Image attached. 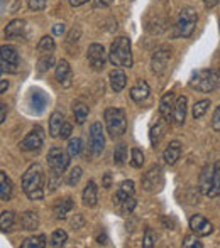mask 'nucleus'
Here are the masks:
<instances>
[{
  "instance_id": "f257e3e1",
  "label": "nucleus",
  "mask_w": 220,
  "mask_h": 248,
  "mask_svg": "<svg viewBox=\"0 0 220 248\" xmlns=\"http://www.w3.org/2000/svg\"><path fill=\"white\" fill-rule=\"evenodd\" d=\"M44 183H46L44 167L41 166V164H33L22 176L24 194H26L31 201H39V199H43L44 194H46Z\"/></svg>"
},
{
  "instance_id": "f03ea898",
  "label": "nucleus",
  "mask_w": 220,
  "mask_h": 248,
  "mask_svg": "<svg viewBox=\"0 0 220 248\" xmlns=\"http://www.w3.org/2000/svg\"><path fill=\"white\" fill-rule=\"evenodd\" d=\"M191 90L200 93H212L220 86V69H198L190 76L188 81Z\"/></svg>"
},
{
  "instance_id": "7ed1b4c3",
  "label": "nucleus",
  "mask_w": 220,
  "mask_h": 248,
  "mask_svg": "<svg viewBox=\"0 0 220 248\" xmlns=\"http://www.w3.org/2000/svg\"><path fill=\"white\" fill-rule=\"evenodd\" d=\"M109 61L117 68H131L132 66V46L131 39L125 36L115 37L109 51Z\"/></svg>"
},
{
  "instance_id": "20e7f679",
  "label": "nucleus",
  "mask_w": 220,
  "mask_h": 248,
  "mask_svg": "<svg viewBox=\"0 0 220 248\" xmlns=\"http://www.w3.org/2000/svg\"><path fill=\"white\" fill-rule=\"evenodd\" d=\"M103 118H105V127L110 139L115 140V139H120L125 134L127 118H125L124 110H120V108H107L105 113H103Z\"/></svg>"
},
{
  "instance_id": "39448f33",
  "label": "nucleus",
  "mask_w": 220,
  "mask_h": 248,
  "mask_svg": "<svg viewBox=\"0 0 220 248\" xmlns=\"http://www.w3.org/2000/svg\"><path fill=\"white\" fill-rule=\"evenodd\" d=\"M198 22V14L193 7H183L180 10V16H178L176 20V36L178 37H183V39H188V37L193 34L195 27H197Z\"/></svg>"
},
{
  "instance_id": "423d86ee",
  "label": "nucleus",
  "mask_w": 220,
  "mask_h": 248,
  "mask_svg": "<svg viewBox=\"0 0 220 248\" xmlns=\"http://www.w3.org/2000/svg\"><path fill=\"white\" fill-rule=\"evenodd\" d=\"M69 159H71V155H69L68 152H65L63 149L51 147V150L48 152V166H50L51 172H56L61 176V174L68 169Z\"/></svg>"
},
{
  "instance_id": "0eeeda50",
  "label": "nucleus",
  "mask_w": 220,
  "mask_h": 248,
  "mask_svg": "<svg viewBox=\"0 0 220 248\" xmlns=\"http://www.w3.org/2000/svg\"><path fill=\"white\" fill-rule=\"evenodd\" d=\"M105 149V135H103V127L100 122H95L90 127V139H88V150L93 157L102 155Z\"/></svg>"
},
{
  "instance_id": "6e6552de",
  "label": "nucleus",
  "mask_w": 220,
  "mask_h": 248,
  "mask_svg": "<svg viewBox=\"0 0 220 248\" xmlns=\"http://www.w3.org/2000/svg\"><path fill=\"white\" fill-rule=\"evenodd\" d=\"M20 58L19 52L14 46H2V54H0V66H2V73H17L19 71Z\"/></svg>"
},
{
  "instance_id": "1a4fd4ad",
  "label": "nucleus",
  "mask_w": 220,
  "mask_h": 248,
  "mask_svg": "<svg viewBox=\"0 0 220 248\" xmlns=\"http://www.w3.org/2000/svg\"><path fill=\"white\" fill-rule=\"evenodd\" d=\"M43 144H44V130H43V127L36 125V127L22 139L19 147L20 150H24V152H39Z\"/></svg>"
},
{
  "instance_id": "9d476101",
  "label": "nucleus",
  "mask_w": 220,
  "mask_h": 248,
  "mask_svg": "<svg viewBox=\"0 0 220 248\" xmlns=\"http://www.w3.org/2000/svg\"><path fill=\"white\" fill-rule=\"evenodd\" d=\"M169 59H171V47L169 46L158 47L151 59V71L154 73L156 76L165 75L168 64H169Z\"/></svg>"
},
{
  "instance_id": "9b49d317",
  "label": "nucleus",
  "mask_w": 220,
  "mask_h": 248,
  "mask_svg": "<svg viewBox=\"0 0 220 248\" xmlns=\"http://www.w3.org/2000/svg\"><path fill=\"white\" fill-rule=\"evenodd\" d=\"M107 54H109V52H105V47H103L102 44H97V43L90 44L86 58H88V62L93 71H102L107 61Z\"/></svg>"
},
{
  "instance_id": "f8f14e48",
  "label": "nucleus",
  "mask_w": 220,
  "mask_h": 248,
  "mask_svg": "<svg viewBox=\"0 0 220 248\" xmlns=\"http://www.w3.org/2000/svg\"><path fill=\"white\" fill-rule=\"evenodd\" d=\"M190 230L197 236H208L212 232H214V225H212L205 216L193 215L190 218Z\"/></svg>"
},
{
  "instance_id": "ddd939ff",
  "label": "nucleus",
  "mask_w": 220,
  "mask_h": 248,
  "mask_svg": "<svg viewBox=\"0 0 220 248\" xmlns=\"http://www.w3.org/2000/svg\"><path fill=\"white\" fill-rule=\"evenodd\" d=\"M163 184V169L159 166H152L142 177V187L146 191H152Z\"/></svg>"
},
{
  "instance_id": "4468645a",
  "label": "nucleus",
  "mask_w": 220,
  "mask_h": 248,
  "mask_svg": "<svg viewBox=\"0 0 220 248\" xmlns=\"http://www.w3.org/2000/svg\"><path fill=\"white\" fill-rule=\"evenodd\" d=\"M56 79H58V83L63 86V88H69V86H71L73 69L66 59H61V61L56 64Z\"/></svg>"
},
{
  "instance_id": "2eb2a0df",
  "label": "nucleus",
  "mask_w": 220,
  "mask_h": 248,
  "mask_svg": "<svg viewBox=\"0 0 220 248\" xmlns=\"http://www.w3.org/2000/svg\"><path fill=\"white\" fill-rule=\"evenodd\" d=\"M168 124L169 122L166 120V118H158L156 120V124L151 127V130H149V142H151V145L152 147H158L159 145V142L163 140V137H165V134H166V128H168Z\"/></svg>"
},
{
  "instance_id": "dca6fc26",
  "label": "nucleus",
  "mask_w": 220,
  "mask_h": 248,
  "mask_svg": "<svg viewBox=\"0 0 220 248\" xmlns=\"http://www.w3.org/2000/svg\"><path fill=\"white\" fill-rule=\"evenodd\" d=\"M174 103H176V96H174L173 92L165 93L161 101H159V115H161L163 118H166L168 122L173 120Z\"/></svg>"
},
{
  "instance_id": "f3484780",
  "label": "nucleus",
  "mask_w": 220,
  "mask_h": 248,
  "mask_svg": "<svg viewBox=\"0 0 220 248\" xmlns=\"http://www.w3.org/2000/svg\"><path fill=\"white\" fill-rule=\"evenodd\" d=\"M186 110H188V98L186 96H178L176 103H174V111H173V124L181 127L185 125V118H186Z\"/></svg>"
},
{
  "instance_id": "a211bd4d",
  "label": "nucleus",
  "mask_w": 220,
  "mask_h": 248,
  "mask_svg": "<svg viewBox=\"0 0 220 248\" xmlns=\"http://www.w3.org/2000/svg\"><path fill=\"white\" fill-rule=\"evenodd\" d=\"M82 201L86 208H95L97 202H99V187L93 181H88V184L85 186L82 193Z\"/></svg>"
},
{
  "instance_id": "6ab92c4d",
  "label": "nucleus",
  "mask_w": 220,
  "mask_h": 248,
  "mask_svg": "<svg viewBox=\"0 0 220 248\" xmlns=\"http://www.w3.org/2000/svg\"><path fill=\"white\" fill-rule=\"evenodd\" d=\"M109 81H110V88L115 93H120L125 88V85H127V75H125L122 68H115L110 71Z\"/></svg>"
},
{
  "instance_id": "aec40b11",
  "label": "nucleus",
  "mask_w": 220,
  "mask_h": 248,
  "mask_svg": "<svg viewBox=\"0 0 220 248\" xmlns=\"http://www.w3.org/2000/svg\"><path fill=\"white\" fill-rule=\"evenodd\" d=\"M149 93H151V88H149L148 81L137 79L135 85L131 88V98H132V101H135V103H142L144 100H148Z\"/></svg>"
},
{
  "instance_id": "412c9836",
  "label": "nucleus",
  "mask_w": 220,
  "mask_h": 248,
  "mask_svg": "<svg viewBox=\"0 0 220 248\" xmlns=\"http://www.w3.org/2000/svg\"><path fill=\"white\" fill-rule=\"evenodd\" d=\"M134 193H135V184H134V181H131V179L124 181V183L118 184L117 193H115V196H114V201L118 202V204H122V202L127 201L129 198L134 196Z\"/></svg>"
},
{
  "instance_id": "4be33fe9",
  "label": "nucleus",
  "mask_w": 220,
  "mask_h": 248,
  "mask_svg": "<svg viewBox=\"0 0 220 248\" xmlns=\"http://www.w3.org/2000/svg\"><path fill=\"white\" fill-rule=\"evenodd\" d=\"M212 183H214V167L205 166L200 172V177H198V189H200V193H203L207 196L212 187Z\"/></svg>"
},
{
  "instance_id": "5701e85b",
  "label": "nucleus",
  "mask_w": 220,
  "mask_h": 248,
  "mask_svg": "<svg viewBox=\"0 0 220 248\" xmlns=\"http://www.w3.org/2000/svg\"><path fill=\"white\" fill-rule=\"evenodd\" d=\"M181 157V144L178 140L169 142V145L166 147V150L163 152V159L168 166H174V164L180 160Z\"/></svg>"
},
{
  "instance_id": "b1692460",
  "label": "nucleus",
  "mask_w": 220,
  "mask_h": 248,
  "mask_svg": "<svg viewBox=\"0 0 220 248\" xmlns=\"http://www.w3.org/2000/svg\"><path fill=\"white\" fill-rule=\"evenodd\" d=\"M73 206H75V202H73L71 198H63V199H59V201H56V204L53 208L54 218L56 219H65L66 216L71 213Z\"/></svg>"
},
{
  "instance_id": "393cba45",
  "label": "nucleus",
  "mask_w": 220,
  "mask_h": 248,
  "mask_svg": "<svg viewBox=\"0 0 220 248\" xmlns=\"http://www.w3.org/2000/svg\"><path fill=\"white\" fill-rule=\"evenodd\" d=\"M26 31V22L20 19H16L5 27V37L7 39H20Z\"/></svg>"
},
{
  "instance_id": "a878e982",
  "label": "nucleus",
  "mask_w": 220,
  "mask_h": 248,
  "mask_svg": "<svg viewBox=\"0 0 220 248\" xmlns=\"http://www.w3.org/2000/svg\"><path fill=\"white\" fill-rule=\"evenodd\" d=\"M65 115L61 113V111H53L50 117V135L51 137H59V134H61V128L63 125H65Z\"/></svg>"
},
{
  "instance_id": "bb28decb",
  "label": "nucleus",
  "mask_w": 220,
  "mask_h": 248,
  "mask_svg": "<svg viewBox=\"0 0 220 248\" xmlns=\"http://www.w3.org/2000/svg\"><path fill=\"white\" fill-rule=\"evenodd\" d=\"M20 225H22V228L27 230V232H36V230L39 228V216H37V213L26 211L20 216Z\"/></svg>"
},
{
  "instance_id": "cd10ccee",
  "label": "nucleus",
  "mask_w": 220,
  "mask_h": 248,
  "mask_svg": "<svg viewBox=\"0 0 220 248\" xmlns=\"http://www.w3.org/2000/svg\"><path fill=\"white\" fill-rule=\"evenodd\" d=\"M12 181H10V177L7 176L5 172H0V199L2 201H9L10 198H12Z\"/></svg>"
},
{
  "instance_id": "c85d7f7f",
  "label": "nucleus",
  "mask_w": 220,
  "mask_h": 248,
  "mask_svg": "<svg viewBox=\"0 0 220 248\" xmlns=\"http://www.w3.org/2000/svg\"><path fill=\"white\" fill-rule=\"evenodd\" d=\"M88 113H90V108L88 105L82 103V101H75L73 103V115H75V120L78 125H83L88 118Z\"/></svg>"
},
{
  "instance_id": "c756f323",
  "label": "nucleus",
  "mask_w": 220,
  "mask_h": 248,
  "mask_svg": "<svg viewBox=\"0 0 220 248\" xmlns=\"http://www.w3.org/2000/svg\"><path fill=\"white\" fill-rule=\"evenodd\" d=\"M208 198H217L220 196V160H217L214 166V183H212V187L207 194Z\"/></svg>"
},
{
  "instance_id": "7c9ffc66",
  "label": "nucleus",
  "mask_w": 220,
  "mask_h": 248,
  "mask_svg": "<svg viewBox=\"0 0 220 248\" xmlns=\"http://www.w3.org/2000/svg\"><path fill=\"white\" fill-rule=\"evenodd\" d=\"M46 235H34L22 242V248H44L46 247Z\"/></svg>"
},
{
  "instance_id": "2f4dec72",
  "label": "nucleus",
  "mask_w": 220,
  "mask_h": 248,
  "mask_svg": "<svg viewBox=\"0 0 220 248\" xmlns=\"http://www.w3.org/2000/svg\"><path fill=\"white\" fill-rule=\"evenodd\" d=\"M56 49V43L51 36H44L41 37L39 44H37V52L39 54H50V52H54Z\"/></svg>"
},
{
  "instance_id": "473e14b6",
  "label": "nucleus",
  "mask_w": 220,
  "mask_h": 248,
  "mask_svg": "<svg viewBox=\"0 0 220 248\" xmlns=\"http://www.w3.org/2000/svg\"><path fill=\"white\" fill-rule=\"evenodd\" d=\"M54 64V54H39V61H37V71L39 73H46L48 69H51Z\"/></svg>"
},
{
  "instance_id": "72a5a7b5",
  "label": "nucleus",
  "mask_w": 220,
  "mask_h": 248,
  "mask_svg": "<svg viewBox=\"0 0 220 248\" xmlns=\"http://www.w3.org/2000/svg\"><path fill=\"white\" fill-rule=\"evenodd\" d=\"M14 221H16V215L12 211H3L2 216H0V228H2V232H10V228L14 226Z\"/></svg>"
},
{
  "instance_id": "f704fd0d",
  "label": "nucleus",
  "mask_w": 220,
  "mask_h": 248,
  "mask_svg": "<svg viewBox=\"0 0 220 248\" xmlns=\"http://www.w3.org/2000/svg\"><path fill=\"white\" fill-rule=\"evenodd\" d=\"M127 160V145L118 144L114 150V164L115 166H124Z\"/></svg>"
},
{
  "instance_id": "c9c22d12",
  "label": "nucleus",
  "mask_w": 220,
  "mask_h": 248,
  "mask_svg": "<svg viewBox=\"0 0 220 248\" xmlns=\"http://www.w3.org/2000/svg\"><path fill=\"white\" fill-rule=\"evenodd\" d=\"M66 240H68V233L65 232V230H56L53 232V235H51L50 238V245L58 248V247H63L66 243Z\"/></svg>"
},
{
  "instance_id": "e433bc0d",
  "label": "nucleus",
  "mask_w": 220,
  "mask_h": 248,
  "mask_svg": "<svg viewBox=\"0 0 220 248\" xmlns=\"http://www.w3.org/2000/svg\"><path fill=\"white\" fill-rule=\"evenodd\" d=\"M208 107H210V100H200L197 101V103L193 105V111H191V115H193L195 120H198V118H202L205 113H207Z\"/></svg>"
},
{
  "instance_id": "4c0bfd02",
  "label": "nucleus",
  "mask_w": 220,
  "mask_h": 248,
  "mask_svg": "<svg viewBox=\"0 0 220 248\" xmlns=\"http://www.w3.org/2000/svg\"><path fill=\"white\" fill-rule=\"evenodd\" d=\"M82 174H83L82 167H73V169L69 170L68 177H66V184L71 186V187H75L76 184L80 183V179H82Z\"/></svg>"
},
{
  "instance_id": "58836bf2",
  "label": "nucleus",
  "mask_w": 220,
  "mask_h": 248,
  "mask_svg": "<svg viewBox=\"0 0 220 248\" xmlns=\"http://www.w3.org/2000/svg\"><path fill=\"white\" fill-rule=\"evenodd\" d=\"M142 164H144V154L139 149H132L131 150V166L134 169H141Z\"/></svg>"
},
{
  "instance_id": "ea45409f",
  "label": "nucleus",
  "mask_w": 220,
  "mask_h": 248,
  "mask_svg": "<svg viewBox=\"0 0 220 248\" xmlns=\"http://www.w3.org/2000/svg\"><path fill=\"white\" fill-rule=\"evenodd\" d=\"M82 139L80 137H75V139H69V142H68V147H66V150H68V154L71 157H76L80 152H82Z\"/></svg>"
},
{
  "instance_id": "a19ab883",
  "label": "nucleus",
  "mask_w": 220,
  "mask_h": 248,
  "mask_svg": "<svg viewBox=\"0 0 220 248\" xmlns=\"http://www.w3.org/2000/svg\"><path fill=\"white\" fill-rule=\"evenodd\" d=\"M181 247L183 248H203V243L200 242V240L197 238V235H188L185 236L183 243H181Z\"/></svg>"
},
{
  "instance_id": "79ce46f5",
  "label": "nucleus",
  "mask_w": 220,
  "mask_h": 248,
  "mask_svg": "<svg viewBox=\"0 0 220 248\" xmlns=\"http://www.w3.org/2000/svg\"><path fill=\"white\" fill-rule=\"evenodd\" d=\"M154 245H156V235L152 233L151 228H146L144 240H142V247H144V248H152Z\"/></svg>"
},
{
  "instance_id": "37998d69",
  "label": "nucleus",
  "mask_w": 220,
  "mask_h": 248,
  "mask_svg": "<svg viewBox=\"0 0 220 248\" xmlns=\"http://www.w3.org/2000/svg\"><path fill=\"white\" fill-rule=\"evenodd\" d=\"M46 3H48V0H27V5H29V9L34 10V12L44 10L46 9Z\"/></svg>"
},
{
  "instance_id": "c03bdc74",
  "label": "nucleus",
  "mask_w": 220,
  "mask_h": 248,
  "mask_svg": "<svg viewBox=\"0 0 220 248\" xmlns=\"http://www.w3.org/2000/svg\"><path fill=\"white\" fill-rule=\"evenodd\" d=\"M212 128H214L215 132H220V105L215 108L214 117H212Z\"/></svg>"
},
{
  "instance_id": "a18cd8bd",
  "label": "nucleus",
  "mask_w": 220,
  "mask_h": 248,
  "mask_svg": "<svg viewBox=\"0 0 220 248\" xmlns=\"http://www.w3.org/2000/svg\"><path fill=\"white\" fill-rule=\"evenodd\" d=\"M134 208H135V199H134V196L129 198L127 201L122 202V211H124V213H131Z\"/></svg>"
},
{
  "instance_id": "49530a36",
  "label": "nucleus",
  "mask_w": 220,
  "mask_h": 248,
  "mask_svg": "<svg viewBox=\"0 0 220 248\" xmlns=\"http://www.w3.org/2000/svg\"><path fill=\"white\" fill-rule=\"evenodd\" d=\"M80 34H82V31H80V27H73L71 32H69V36H68V44L76 43V41H78V37H80Z\"/></svg>"
},
{
  "instance_id": "de8ad7c7",
  "label": "nucleus",
  "mask_w": 220,
  "mask_h": 248,
  "mask_svg": "<svg viewBox=\"0 0 220 248\" xmlns=\"http://www.w3.org/2000/svg\"><path fill=\"white\" fill-rule=\"evenodd\" d=\"M71 130H73L71 125H69L68 122H65V125H63L61 134H59V137H61V139H69V135H71Z\"/></svg>"
},
{
  "instance_id": "09e8293b",
  "label": "nucleus",
  "mask_w": 220,
  "mask_h": 248,
  "mask_svg": "<svg viewBox=\"0 0 220 248\" xmlns=\"http://www.w3.org/2000/svg\"><path fill=\"white\" fill-rule=\"evenodd\" d=\"M65 31H66V26L63 22H58V24H54V26H53V34H54V36H63V34H65Z\"/></svg>"
},
{
  "instance_id": "8fccbe9b",
  "label": "nucleus",
  "mask_w": 220,
  "mask_h": 248,
  "mask_svg": "<svg viewBox=\"0 0 220 248\" xmlns=\"http://www.w3.org/2000/svg\"><path fill=\"white\" fill-rule=\"evenodd\" d=\"M112 3H114V0H95V7H102V9L112 5Z\"/></svg>"
},
{
  "instance_id": "3c124183",
  "label": "nucleus",
  "mask_w": 220,
  "mask_h": 248,
  "mask_svg": "<svg viewBox=\"0 0 220 248\" xmlns=\"http://www.w3.org/2000/svg\"><path fill=\"white\" fill-rule=\"evenodd\" d=\"M219 2H220V0H203V3H205V7H207V9H214Z\"/></svg>"
},
{
  "instance_id": "603ef678",
  "label": "nucleus",
  "mask_w": 220,
  "mask_h": 248,
  "mask_svg": "<svg viewBox=\"0 0 220 248\" xmlns=\"http://www.w3.org/2000/svg\"><path fill=\"white\" fill-rule=\"evenodd\" d=\"M68 2H69V5H71V7H82L83 3H86L88 0H68Z\"/></svg>"
},
{
  "instance_id": "864d4df0",
  "label": "nucleus",
  "mask_w": 220,
  "mask_h": 248,
  "mask_svg": "<svg viewBox=\"0 0 220 248\" xmlns=\"http://www.w3.org/2000/svg\"><path fill=\"white\" fill-rule=\"evenodd\" d=\"M103 187L109 189L110 187V172H105V179H103Z\"/></svg>"
},
{
  "instance_id": "5fc2aeb1",
  "label": "nucleus",
  "mask_w": 220,
  "mask_h": 248,
  "mask_svg": "<svg viewBox=\"0 0 220 248\" xmlns=\"http://www.w3.org/2000/svg\"><path fill=\"white\" fill-rule=\"evenodd\" d=\"M7 88H9V83H7V79H2L0 81V93H5Z\"/></svg>"
},
{
  "instance_id": "6e6d98bb",
  "label": "nucleus",
  "mask_w": 220,
  "mask_h": 248,
  "mask_svg": "<svg viewBox=\"0 0 220 248\" xmlns=\"http://www.w3.org/2000/svg\"><path fill=\"white\" fill-rule=\"evenodd\" d=\"M0 107H2V115H0V124H3V122H5V108H7V105H5V103H2Z\"/></svg>"
},
{
  "instance_id": "4d7b16f0",
  "label": "nucleus",
  "mask_w": 220,
  "mask_h": 248,
  "mask_svg": "<svg viewBox=\"0 0 220 248\" xmlns=\"http://www.w3.org/2000/svg\"><path fill=\"white\" fill-rule=\"evenodd\" d=\"M219 29H220V20H219Z\"/></svg>"
}]
</instances>
